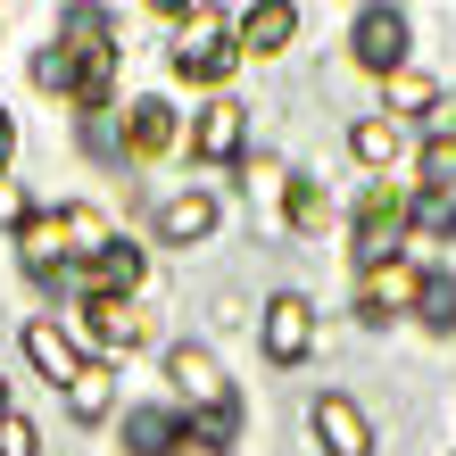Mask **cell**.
I'll use <instances>...</instances> for the list:
<instances>
[{"mask_svg": "<svg viewBox=\"0 0 456 456\" xmlns=\"http://www.w3.org/2000/svg\"><path fill=\"white\" fill-rule=\"evenodd\" d=\"M167 382H175V390L208 415V423H200V440H216V448H224V432H232V390H224V365L208 357L200 340H175V348H167Z\"/></svg>", "mask_w": 456, "mask_h": 456, "instance_id": "7a4b0ae2", "label": "cell"}, {"mask_svg": "<svg viewBox=\"0 0 456 456\" xmlns=\"http://www.w3.org/2000/svg\"><path fill=\"white\" fill-rule=\"evenodd\" d=\"M0 456H42V440H34V423H25L17 407L0 415Z\"/></svg>", "mask_w": 456, "mask_h": 456, "instance_id": "d4e9b609", "label": "cell"}, {"mask_svg": "<svg viewBox=\"0 0 456 456\" xmlns=\"http://www.w3.org/2000/svg\"><path fill=\"white\" fill-rule=\"evenodd\" d=\"M415 299H423V274H415L407 257H390V265H373V274H365V324L415 315Z\"/></svg>", "mask_w": 456, "mask_h": 456, "instance_id": "9c48e42d", "label": "cell"}, {"mask_svg": "<svg viewBox=\"0 0 456 456\" xmlns=\"http://www.w3.org/2000/svg\"><path fill=\"white\" fill-rule=\"evenodd\" d=\"M158 232H167V240H208V232H216V200H208V191H175L167 208H158Z\"/></svg>", "mask_w": 456, "mask_h": 456, "instance_id": "2e32d148", "label": "cell"}, {"mask_svg": "<svg viewBox=\"0 0 456 456\" xmlns=\"http://www.w3.org/2000/svg\"><path fill=\"white\" fill-rule=\"evenodd\" d=\"M17 257L34 265L42 282H59V274H67V257H75V240H67V208H42V216H25Z\"/></svg>", "mask_w": 456, "mask_h": 456, "instance_id": "8992f818", "label": "cell"}, {"mask_svg": "<svg viewBox=\"0 0 456 456\" xmlns=\"http://www.w3.org/2000/svg\"><path fill=\"white\" fill-rule=\"evenodd\" d=\"M307 348H315V307L299 299V290H282V299L265 307V357H274V365H299Z\"/></svg>", "mask_w": 456, "mask_h": 456, "instance_id": "52a82bcc", "label": "cell"}, {"mask_svg": "<svg viewBox=\"0 0 456 456\" xmlns=\"http://www.w3.org/2000/svg\"><path fill=\"white\" fill-rule=\"evenodd\" d=\"M240 142H249V109H240V100H208L200 125H191V150L208 158V167H232Z\"/></svg>", "mask_w": 456, "mask_h": 456, "instance_id": "ba28073f", "label": "cell"}, {"mask_svg": "<svg viewBox=\"0 0 456 456\" xmlns=\"http://www.w3.org/2000/svg\"><path fill=\"white\" fill-rule=\"evenodd\" d=\"M348 150H357V158H365V167H382V158L398 150V125H390V117H365L357 133H348Z\"/></svg>", "mask_w": 456, "mask_h": 456, "instance_id": "44dd1931", "label": "cell"}, {"mask_svg": "<svg viewBox=\"0 0 456 456\" xmlns=\"http://www.w3.org/2000/svg\"><path fill=\"white\" fill-rule=\"evenodd\" d=\"M67 59H75V109H109V84H117V42H109V17L100 9H67Z\"/></svg>", "mask_w": 456, "mask_h": 456, "instance_id": "6da1fadb", "label": "cell"}, {"mask_svg": "<svg viewBox=\"0 0 456 456\" xmlns=\"http://www.w3.org/2000/svg\"><path fill=\"white\" fill-rule=\"evenodd\" d=\"M25 357H34V365L50 373V382H59V390L75 382V373H84V348H75L59 324H25Z\"/></svg>", "mask_w": 456, "mask_h": 456, "instance_id": "5bb4252c", "label": "cell"}, {"mask_svg": "<svg viewBox=\"0 0 456 456\" xmlns=\"http://www.w3.org/2000/svg\"><path fill=\"white\" fill-rule=\"evenodd\" d=\"M423 109H440V84L423 67H398L390 75V117H423Z\"/></svg>", "mask_w": 456, "mask_h": 456, "instance_id": "d6986e66", "label": "cell"}, {"mask_svg": "<svg viewBox=\"0 0 456 456\" xmlns=\"http://www.w3.org/2000/svg\"><path fill=\"white\" fill-rule=\"evenodd\" d=\"M142 274H150V257L117 240V249H100V257H92V265H84L75 282H84L92 299H133V290H142Z\"/></svg>", "mask_w": 456, "mask_h": 456, "instance_id": "30bf717a", "label": "cell"}, {"mask_svg": "<svg viewBox=\"0 0 456 456\" xmlns=\"http://www.w3.org/2000/svg\"><path fill=\"white\" fill-rule=\"evenodd\" d=\"M34 84H42V92H75V59H67V42L34 59Z\"/></svg>", "mask_w": 456, "mask_h": 456, "instance_id": "603a6c76", "label": "cell"}, {"mask_svg": "<svg viewBox=\"0 0 456 456\" xmlns=\"http://www.w3.org/2000/svg\"><path fill=\"white\" fill-rule=\"evenodd\" d=\"M0 415H9V390H0Z\"/></svg>", "mask_w": 456, "mask_h": 456, "instance_id": "f546056e", "label": "cell"}, {"mask_svg": "<svg viewBox=\"0 0 456 456\" xmlns=\"http://www.w3.org/2000/svg\"><path fill=\"white\" fill-rule=\"evenodd\" d=\"M415 315L432 332H456V274H423V299H415Z\"/></svg>", "mask_w": 456, "mask_h": 456, "instance_id": "ffe728a7", "label": "cell"}, {"mask_svg": "<svg viewBox=\"0 0 456 456\" xmlns=\"http://www.w3.org/2000/svg\"><path fill=\"white\" fill-rule=\"evenodd\" d=\"M25 216H34V208H25V191H17V183H0V224L25 232Z\"/></svg>", "mask_w": 456, "mask_h": 456, "instance_id": "4316f807", "label": "cell"}, {"mask_svg": "<svg viewBox=\"0 0 456 456\" xmlns=\"http://www.w3.org/2000/svg\"><path fill=\"white\" fill-rule=\"evenodd\" d=\"M407 216H415V200L398 191V183H373V191H365V208H357V265H365V274L398 257V240H407Z\"/></svg>", "mask_w": 456, "mask_h": 456, "instance_id": "3957f363", "label": "cell"}, {"mask_svg": "<svg viewBox=\"0 0 456 456\" xmlns=\"http://www.w3.org/2000/svg\"><path fill=\"white\" fill-rule=\"evenodd\" d=\"M315 440H324V456H373V432H365L357 398H315Z\"/></svg>", "mask_w": 456, "mask_h": 456, "instance_id": "8fae6325", "label": "cell"}, {"mask_svg": "<svg viewBox=\"0 0 456 456\" xmlns=\"http://www.w3.org/2000/svg\"><path fill=\"white\" fill-rule=\"evenodd\" d=\"M282 200H290V216H299L307 232H324V224H332V208H324V191H307V183H290Z\"/></svg>", "mask_w": 456, "mask_h": 456, "instance_id": "cb8c5ba5", "label": "cell"}, {"mask_svg": "<svg viewBox=\"0 0 456 456\" xmlns=\"http://www.w3.org/2000/svg\"><path fill=\"white\" fill-rule=\"evenodd\" d=\"M9 150H17V125H9V109H0V167H9Z\"/></svg>", "mask_w": 456, "mask_h": 456, "instance_id": "f1b7e54d", "label": "cell"}, {"mask_svg": "<svg viewBox=\"0 0 456 456\" xmlns=\"http://www.w3.org/2000/svg\"><path fill=\"white\" fill-rule=\"evenodd\" d=\"M142 332H150V324L133 315V299H92V340L109 348V357H117V348H133Z\"/></svg>", "mask_w": 456, "mask_h": 456, "instance_id": "e0dca14e", "label": "cell"}, {"mask_svg": "<svg viewBox=\"0 0 456 456\" xmlns=\"http://www.w3.org/2000/svg\"><path fill=\"white\" fill-rule=\"evenodd\" d=\"M175 456H224V448H216V440H200V432H183V440H175Z\"/></svg>", "mask_w": 456, "mask_h": 456, "instance_id": "83f0119b", "label": "cell"}, {"mask_svg": "<svg viewBox=\"0 0 456 456\" xmlns=\"http://www.w3.org/2000/svg\"><path fill=\"white\" fill-rule=\"evenodd\" d=\"M59 398H67V415H75V423H100V415H109V407H117V373L84 357V373H75V382H67Z\"/></svg>", "mask_w": 456, "mask_h": 456, "instance_id": "9a60e30c", "label": "cell"}, {"mask_svg": "<svg viewBox=\"0 0 456 456\" xmlns=\"http://www.w3.org/2000/svg\"><path fill=\"white\" fill-rule=\"evenodd\" d=\"M348 50H357V67H373L390 84V75L407 67V9H390V0H382V9H365L357 34H348Z\"/></svg>", "mask_w": 456, "mask_h": 456, "instance_id": "277c9868", "label": "cell"}, {"mask_svg": "<svg viewBox=\"0 0 456 456\" xmlns=\"http://www.w3.org/2000/svg\"><path fill=\"white\" fill-rule=\"evenodd\" d=\"M407 224H423V232H456V191H423Z\"/></svg>", "mask_w": 456, "mask_h": 456, "instance_id": "7402d4cb", "label": "cell"}, {"mask_svg": "<svg viewBox=\"0 0 456 456\" xmlns=\"http://www.w3.org/2000/svg\"><path fill=\"white\" fill-rule=\"evenodd\" d=\"M175 440H183L175 415H158V407H133V415H125V448H133V456H175Z\"/></svg>", "mask_w": 456, "mask_h": 456, "instance_id": "ac0fdd59", "label": "cell"}, {"mask_svg": "<svg viewBox=\"0 0 456 456\" xmlns=\"http://www.w3.org/2000/svg\"><path fill=\"white\" fill-rule=\"evenodd\" d=\"M232 67H240V42L208 34V9H200L191 34H183V50H175V75H183V84H224Z\"/></svg>", "mask_w": 456, "mask_h": 456, "instance_id": "5b68a950", "label": "cell"}, {"mask_svg": "<svg viewBox=\"0 0 456 456\" xmlns=\"http://www.w3.org/2000/svg\"><path fill=\"white\" fill-rule=\"evenodd\" d=\"M117 133H125V158H167L175 150V109L167 100H133Z\"/></svg>", "mask_w": 456, "mask_h": 456, "instance_id": "7c38bea8", "label": "cell"}, {"mask_svg": "<svg viewBox=\"0 0 456 456\" xmlns=\"http://www.w3.org/2000/svg\"><path fill=\"white\" fill-rule=\"evenodd\" d=\"M290 34H299V9H290V0H265V9L240 17V59H274Z\"/></svg>", "mask_w": 456, "mask_h": 456, "instance_id": "4fadbf2b", "label": "cell"}, {"mask_svg": "<svg viewBox=\"0 0 456 456\" xmlns=\"http://www.w3.org/2000/svg\"><path fill=\"white\" fill-rule=\"evenodd\" d=\"M84 142H92V150H100V158H117V150H125V133H117V125H109V117H92V125H84Z\"/></svg>", "mask_w": 456, "mask_h": 456, "instance_id": "484cf974", "label": "cell"}]
</instances>
